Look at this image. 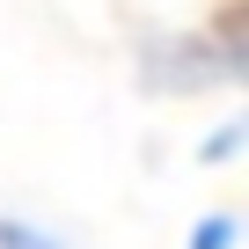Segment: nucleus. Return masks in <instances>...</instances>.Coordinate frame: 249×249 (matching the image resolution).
I'll list each match as a JSON object with an SVG mask.
<instances>
[{"label":"nucleus","mask_w":249,"mask_h":249,"mask_svg":"<svg viewBox=\"0 0 249 249\" xmlns=\"http://www.w3.org/2000/svg\"><path fill=\"white\" fill-rule=\"evenodd\" d=\"M0 249H59V234L37 220H0Z\"/></svg>","instance_id":"2"},{"label":"nucleus","mask_w":249,"mask_h":249,"mask_svg":"<svg viewBox=\"0 0 249 249\" xmlns=\"http://www.w3.org/2000/svg\"><path fill=\"white\" fill-rule=\"evenodd\" d=\"M234 154H242V117H234V124H220V132L205 140V161H234Z\"/></svg>","instance_id":"3"},{"label":"nucleus","mask_w":249,"mask_h":249,"mask_svg":"<svg viewBox=\"0 0 249 249\" xmlns=\"http://www.w3.org/2000/svg\"><path fill=\"white\" fill-rule=\"evenodd\" d=\"M234 234H242V220H234V213H213V220H198V227H191V242H183V249H234Z\"/></svg>","instance_id":"1"}]
</instances>
